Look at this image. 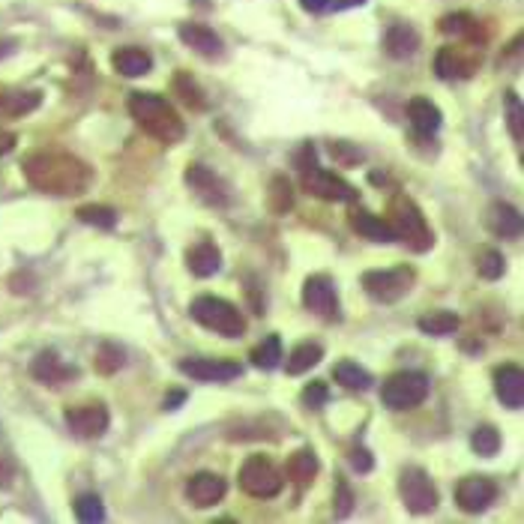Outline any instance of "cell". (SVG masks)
<instances>
[{
	"label": "cell",
	"mask_w": 524,
	"mask_h": 524,
	"mask_svg": "<svg viewBox=\"0 0 524 524\" xmlns=\"http://www.w3.org/2000/svg\"><path fill=\"white\" fill-rule=\"evenodd\" d=\"M22 171L34 189L45 195H60V198L87 192L90 183H94V168L78 156H72V153H30L22 162Z\"/></svg>",
	"instance_id": "obj_1"
},
{
	"label": "cell",
	"mask_w": 524,
	"mask_h": 524,
	"mask_svg": "<svg viewBox=\"0 0 524 524\" xmlns=\"http://www.w3.org/2000/svg\"><path fill=\"white\" fill-rule=\"evenodd\" d=\"M129 115L150 138H156L162 144H177L183 136H186V126H183V120L177 111H174V106L156 94H132Z\"/></svg>",
	"instance_id": "obj_2"
},
{
	"label": "cell",
	"mask_w": 524,
	"mask_h": 524,
	"mask_svg": "<svg viewBox=\"0 0 524 524\" xmlns=\"http://www.w3.org/2000/svg\"><path fill=\"white\" fill-rule=\"evenodd\" d=\"M387 222H389V228H393L396 240H402L408 249L428 252L431 243H435V234H431L423 210H419L417 204L408 198V195H396V198L389 201Z\"/></svg>",
	"instance_id": "obj_3"
},
{
	"label": "cell",
	"mask_w": 524,
	"mask_h": 524,
	"mask_svg": "<svg viewBox=\"0 0 524 524\" xmlns=\"http://www.w3.org/2000/svg\"><path fill=\"white\" fill-rule=\"evenodd\" d=\"M189 315L198 321L201 327H207V330L219 333L225 338H237L246 333V317L243 312L237 309L234 303L222 300V297H195L192 306H189Z\"/></svg>",
	"instance_id": "obj_4"
},
{
	"label": "cell",
	"mask_w": 524,
	"mask_h": 524,
	"mask_svg": "<svg viewBox=\"0 0 524 524\" xmlns=\"http://www.w3.org/2000/svg\"><path fill=\"white\" fill-rule=\"evenodd\" d=\"M428 396V378L423 372H396L389 375L381 387V402L393 410H408L426 402Z\"/></svg>",
	"instance_id": "obj_5"
},
{
	"label": "cell",
	"mask_w": 524,
	"mask_h": 524,
	"mask_svg": "<svg viewBox=\"0 0 524 524\" xmlns=\"http://www.w3.org/2000/svg\"><path fill=\"white\" fill-rule=\"evenodd\" d=\"M285 479L279 468L264 456H249L240 468V489L252 498H276L282 491Z\"/></svg>",
	"instance_id": "obj_6"
},
{
	"label": "cell",
	"mask_w": 524,
	"mask_h": 524,
	"mask_svg": "<svg viewBox=\"0 0 524 524\" xmlns=\"http://www.w3.org/2000/svg\"><path fill=\"white\" fill-rule=\"evenodd\" d=\"M414 285V270L408 264L393 267V270H368L363 273V287L368 297L381 303H398Z\"/></svg>",
	"instance_id": "obj_7"
},
{
	"label": "cell",
	"mask_w": 524,
	"mask_h": 524,
	"mask_svg": "<svg viewBox=\"0 0 524 524\" xmlns=\"http://www.w3.org/2000/svg\"><path fill=\"white\" fill-rule=\"evenodd\" d=\"M398 495L414 516H426L438 507V489L423 468H405L398 477Z\"/></svg>",
	"instance_id": "obj_8"
},
{
	"label": "cell",
	"mask_w": 524,
	"mask_h": 524,
	"mask_svg": "<svg viewBox=\"0 0 524 524\" xmlns=\"http://www.w3.org/2000/svg\"><path fill=\"white\" fill-rule=\"evenodd\" d=\"M303 189L315 195V198H324V201H357V189L351 186V183L336 177L333 171L317 168V166L303 171Z\"/></svg>",
	"instance_id": "obj_9"
},
{
	"label": "cell",
	"mask_w": 524,
	"mask_h": 524,
	"mask_svg": "<svg viewBox=\"0 0 524 524\" xmlns=\"http://www.w3.org/2000/svg\"><path fill=\"white\" fill-rule=\"evenodd\" d=\"M108 408L102 402H87V405H76L66 410V426L76 438L94 440L102 438L108 431Z\"/></svg>",
	"instance_id": "obj_10"
},
{
	"label": "cell",
	"mask_w": 524,
	"mask_h": 524,
	"mask_svg": "<svg viewBox=\"0 0 524 524\" xmlns=\"http://www.w3.org/2000/svg\"><path fill=\"white\" fill-rule=\"evenodd\" d=\"M303 306L315 315L333 321L338 317V297H336V285L330 282V276H309L303 285Z\"/></svg>",
	"instance_id": "obj_11"
},
{
	"label": "cell",
	"mask_w": 524,
	"mask_h": 524,
	"mask_svg": "<svg viewBox=\"0 0 524 524\" xmlns=\"http://www.w3.org/2000/svg\"><path fill=\"white\" fill-rule=\"evenodd\" d=\"M495 498H498V486L489 477L470 474L465 479H458V486H456V503L465 512L489 509L491 503H495Z\"/></svg>",
	"instance_id": "obj_12"
},
{
	"label": "cell",
	"mask_w": 524,
	"mask_h": 524,
	"mask_svg": "<svg viewBox=\"0 0 524 524\" xmlns=\"http://www.w3.org/2000/svg\"><path fill=\"white\" fill-rule=\"evenodd\" d=\"M180 372L192 381L225 384L240 375V366L231 363V359H180Z\"/></svg>",
	"instance_id": "obj_13"
},
{
	"label": "cell",
	"mask_w": 524,
	"mask_h": 524,
	"mask_svg": "<svg viewBox=\"0 0 524 524\" xmlns=\"http://www.w3.org/2000/svg\"><path fill=\"white\" fill-rule=\"evenodd\" d=\"M186 183L204 204H213V207H225V204H228V186H225L207 166H189Z\"/></svg>",
	"instance_id": "obj_14"
},
{
	"label": "cell",
	"mask_w": 524,
	"mask_h": 524,
	"mask_svg": "<svg viewBox=\"0 0 524 524\" xmlns=\"http://www.w3.org/2000/svg\"><path fill=\"white\" fill-rule=\"evenodd\" d=\"M186 498H189L192 507L207 509V507H213V503H219L225 498V479L219 474H210V470H201V474L189 477Z\"/></svg>",
	"instance_id": "obj_15"
},
{
	"label": "cell",
	"mask_w": 524,
	"mask_h": 524,
	"mask_svg": "<svg viewBox=\"0 0 524 524\" xmlns=\"http://www.w3.org/2000/svg\"><path fill=\"white\" fill-rule=\"evenodd\" d=\"M435 69H438V76L444 78V81H449V78H468L470 72L477 69V55H470L468 48L447 45V48L438 51Z\"/></svg>",
	"instance_id": "obj_16"
},
{
	"label": "cell",
	"mask_w": 524,
	"mask_h": 524,
	"mask_svg": "<svg viewBox=\"0 0 524 524\" xmlns=\"http://www.w3.org/2000/svg\"><path fill=\"white\" fill-rule=\"evenodd\" d=\"M495 393L503 408L519 410L524 408V372L519 366H500L495 372Z\"/></svg>",
	"instance_id": "obj_17"
},
{
	"label": "cell",
	"mask_w": 524,
	"mask_h": 524,
	"mask_svg": "<svg viewBox=\"0 0 524 524\" xmlns=\"http://www.w3.org/2000/svg\"><path fill=\"white\" fill-rule=\"evenodd\" d=\"M30 375L45 387H60L64 381H69V378H76V368L64 366V359L55 351H39L34 357V363H30Z\"/></svg>",
	"instance_id": "obj_18"
},
{
	"label": "cell",
	"mask_w": 524,
	"mask_h": 524,
	"mask_svg": "<svg viewBox=\"0 0 524 524\" xmlns=\"http://www.w3.org/2000/svg\"><path fill=\"white\" fill-rule=\"evenodd\" d=\"M486 225L489 231L495 234V237H503V240H519L521 237V213L512 207V204H491L489 207V216H486Z\"/></svg>",
	"instance_id": "obj_19"
},
{
	"label": "cell",
	"mask_w": 524,
	"mask_h": 524,
	"mask_svg": "<svg viewBox=\"0 0 524 524\" xmlns=\"http://www.w3.org/2000/svg\"><path fill=\"white\" fill-rule=\"evenodd\" d=\"M180 39L183 45L198 51L201 57H219L222 55V39L216 36V30H210L207 25H180Z\"/></svg>",
	"instance_id": "obj_20"
},
{
	"label": "cell",
	"mask_w": 524,
	"mask_h": 524,
	"mask_svg": "<svg viewBox=\"0 0 524 524\" xmlns=\"http://www.w3.org/2000/svg\"><path fill=\"white\" fill-rule=\"evenodd\" d=\"M348 222H351V228L359 234V237H366V240H372V243H393L396 240V234H393V228H389V222L381 219V216L368 213V210H354Z\"/></svg>",
	"instance_id": "obj_21"
},
{
	"label": "cell",
	"mask_w": 524,
	"mask_h": 524,
	"mask_svg": "<svg viewBox=\"0 0 524 524\" xmlns=\"http://www.w3.org/2000/svg\"><path fill=\"white\" fill-rule=\"evenodd\" d=\"M408 120L419 136H435L440 129V108L426 96H414L408 102Z\"/></svg>",
	"instance_id": "obj_22"
},
{
	"label": "cell",
	"mask_w": 524,
	"mask_h": 524,
	"mask_svg": "<svg viewBox=\"0 0 524 524\" xmlns=\"http://www.w3.org/2000/svg\"><path fill=\"white\" fill-rule=\"evenodd\" d=\"M111 66H115V72H120V76H126V78H141L153 69V57L144 48L129 45V48H120V51L111 55Z\"/></svg>",
	"instance_id": "obj_23"
},
{
	"label": "cell",
	"mask_w": 524,
	"mask_h": 524,
	"mask_svg": "<svg viewBox=\"0 0 524 524\" xmlns=\"http://www.w3.org/2000/svg\"><path fill=\"white\" fill-rule=\"evenodd\" d=\"M186 267L192 276H198V279H210V276L219 273L222 255L213 243H198L186 252Z\"/></svg>",
	"instance_id": "obj_24"
},
{
	"label": "cell",
	"mask_w": 524,
	"mask_h": 524,
	"mask_svg": "<svg viewBox=\"0 0 524 524\" xmlns=\"http://www.w3.org/2000/svg\"><path fill=\"white\" fill-rule=\"evenodd\" d=\"M384 45L389 51V57H396V60H405L410 55H417V48H419V34L410 25H393L387 30V36H384Z\"/></svg>",
	"instance_id": "obj_25"
},
{
	"label": "cell",
	"mask_w": 524,
	"mask_h": 524,
	"mask_svg": "<svg viewBox=\"0 0 524 524\" xmlns=\"http://www.w3.org/2000/svg\"><path fill=\"white\" fill-rule=\"evenodd\" d=\"M317 474V456L312 453L309 447H303V449H297V453L287 456L285 461V477L297 482V486H306V482H312Z\"/></svg>",
	"instance_id": "obj_26"
},
{
	"label": "cell",
	"mask_w": 524,
	"mask_h": 524,
	"mask_svg": "<svg viewBox=\"0 0 524 524\" xmlns=\"http://www.w3.org/2000/svg\"><path fill=\"white\" fill-rule=\"evenodd\" d=\"M39 102H43L39 90H6L0 94V111L9 117H25L39 108Z\"/></svg>",
	"instance_id": "obj_27"
},
{
	"label": "cell",
	"mask_w": 524,
	"mask_h": 524,
	"mask_svg": "<svg viewBox=\"0 0 524 524\" xmlns=\"http://www.w3.org/2000/svg\"><path fill=\"white\" fill-rule=\"evenodd\" d=\"M321 357H324V348L321 345H315V342H303V345H297L291 354H287V375H303V372H309L312 366L321 363Z\"/></svg>",
	"instance_id": "obj_28"
},
{
	"label": "cell",
	"mask_w": 524,
	"mask_h": 524,
	"mask_svg": "<svg viewBox=\"0 0 524 524\" xmlns=\"http://www.w3.org/2000/svg\"><path fill=\"white\" fill-rule=\"evenodd\" d=\"M333 378L342 387H348V389H368V387H372V375H368L363 366L351 363V359H342V363H336L333 366Z\"/></svg>",
	"instance_id": "obj_29"
},
{
	"label": "cell",
	"mask_w": 524,
	"mask_h": 524,
	"mask_svg": "<svg viewBox=\"0 0 524 524\" xmlns=\"http://www.w3.org/2000/svg\"><path fill=\"white\" fill-rule=\"evenodd\" d=\"M174 94H177L195 111L207 108V96H204V90L198 87V81H195L189 72H177V76H174Z\"/></svg>",
	"instance_id": "obj_30"
},
{
	"label": "cell",
	"mask_w": 524,
	"mask_h": 524,
	"mask_svg": "<svg viewBox=\"0 0 524 524\" xmlns=\"http://www.w3.org/2000/svg\"><path fill=\"white\" fill-rule=\"evenodd\" d=\"M417 327L426 336H449V333L458 330V317L453 312H431V315L419 317Z\"/></svg>",
	"instance_id": "obj_31"
},
{
	"label": "cell",
	"mask_w": 524,
	"mask_h": 524,
	"mask_svg": "<svg viewBox=\"0 0 524 524\" xmlns=\"http://www.w3.org/2000/svg\"><path fill=\"white\" fill-rule=\"evenodd\" d=\"M291 204H294V192H291L287 177H273L270 192H267V207H270L276 216H282V213L291 210Z\"/></svg>",
	"instance_id": "obj_32"
},
{
	"label": "cell",
	"mask_w": 524,
	"mask_h": 524,
	"mask_svg": "<svg viewBox=\"0 0 524 524\" xmlns=\"http://www.w3.org/2000/svg\"><path fill=\"white\" fill-rule=\"evenodd\" d=\"M123 363H126V354H123L117 345L106 342V345L96 348L94 366H96L99 375H115V372H120V368H123Z\"/></svg>",
	"instance_id": "obj_33"
},
{
	"label": "cell",
	"mask_w": 524,
	"mask_h": 524,
	"mask_svg": "<svg viewBox=\"0 0 524 524\" xmlns=\"http://www.w3.org/2000/svg\"><path fill=\"white\" fill-rule=\"evenodd\" d=\"M76 216L85 225H96V228H106V231H111L117 225V213L106 207V204H85V207H78Z\"/></svg>",
	"instance_id": "obj_34"
},
{
	"label": "cell",
	"mask_w": 524,
	"mask_h": 524,
	"mask_svg": "<svg viewBox=\"0 0 524 524\" xmlns=\"http://www.w3.org/2000/svg\"><path fill=\"white\" fill-rule=\"evenodd\" d=\"M279 359H282V342H279V336H267L264 342L252 351V363L258 366V368H267V372L279 366Z\"/></svg>",
	"instance_id": "obj_35"
},
{
	"label": "cell",
	"mask_w": 524,
	"mask_h": 524,
	"mask_svg": "<svg viewBox=\"0 0 524 524\" xmlns=\"http://www.w3.org/2000/svg\"><path fill=\"white\" fill-rule=\"evenodd\" d=\"M503 270H507V261H503V255L498 249H482L477 255V273L482 276V279L495 282L503 276Z\"/></svg>",
	"instance_id": "obj_36"
},
{
	"label": "cell",
	"mask_w": 524,
	"mask_h": 524,
	"mask_svg": "<svg viewBox=\"0 0 524 524\" xmlns=\"http://www.w3.org/2000/svg\"><path fill=\"white\" fill-rule=\"evenodd\" d=\"M470 447L479 456H495L500 449V435L495 426H479L474 435H470Z\"/></svg>",
	"instance_id": "obj_37"
},
{
	"label": "cell",
	"mask_w": 524,
	"mask_h": 524,
	"mask_svg": "<svg viewBox=\"0 0 524 524\" xmlns=\"http://www.w3.org/2000/svg\"><path fill=\"white\" fill-rule=\"evenodd\" d=\"M440 30L444 34H456V36H470V39H477V18H470L468 13H456V15H447V18H440Z\"/></svg>",
	"instance_id": "obj_38"
},
{
	"label": "cell",
	"mask_w": 524,
	"mask_h": 524,
	"mask_svg": "<svg viewBox=\"0 0 524 524\" xmlns=\"http://www.w3.org/2000/svg\"><path fill=\"white\" fill-rule=\"evenodd\" d=\"M76 519L78 521H102L106 519V509H102V500L96 495H81L76 500Z\"/></svg>",
	"instance_id": "obj_39"
},
{
	"label": "cell",
	"mask_w": 524,
	"mask_h": 524,
	"mask_svg": "<svg viewBox=\"0 0 524 524\" xmlns=\"http://www.w3.org/2000/svg\"><path fill=\"white\" fill-rule=\"evenodd\" d=\"M521 120H524V115H521V99L512 94H507V126H509V132H512V138H516L519 144H521V138H524V132H521Z\"/></svg>",
	"instance_id": "obj_40"
},
{
	"label": "cell",
	"mask_w": 524,
	"mask_h": 524,
	"mask_svg": "<svg viewBox=\"0 0 524 524\" xmlns=\"http://www.w3.org/2000/svg\"><path fill=\"white\" fill-rule=\"evenodd\" d=\"M327 398H330V393H327V387L321 381H315V384H309L303 389V405L306 408H321V405H327Z\"/></svg>",
	"instance_id": "obj_41"
},
{
	"label": "cell",
	"mask_w": 524,
	"mask_h": 524,
	"mask_svg": "<svg viewBox=\"0 0 524 524\" xmlns=\"http://www.w3.org/2000/svg\"><path fill=\"white\" fill-rule=\"evenodd\" d=\"M351 465L359 470V474H368V470H372V456H368L366 449H354V453H351Z\"/></svg>",
	"instance_id": "obj_42"
},
{
	"label": "cell",
	"mask_w": 524,
	"mask_h": 524,
	"mask_svg": "<svg viewBox=\"0 0 524 524\" xmlns=\"http://www.w3.org/2000/svg\"><path fill=\"white\" fill-rule=\"evenodd\" d=\"M338 491H342V498H338V503H342V507H338V516H348V512H351V491H348L345 482H338Z\"/></svg>",
	"instance_id": "obj_43"
},
{
	"label": "cell",
	"mask_w": 524,
	"mask_h": 524,
	"mask_svg": "<svg viewBox=\"0 0 524 524\" xmlns=\"http://www.w3.org/2000/svg\"><path fill=\"white\" fill-rule=\"evenodd\" d=\"M300 6L306 13H324V9L330 6V0H300Z\"/></svg>",
	"instance_id": "obj_44"
},
{
	"label": "cell",
	"mask_w": 524,
	"mask_h": 524,
	"mask_svg": "<svg viewBox=\"0 0 524 524\" xmlns=\"http://www.w3.org/2000/svg\"><path fill=\"white\" fill-rule=\"evenodd\" d=\"M13 147H15V136H13V132H6V129H0V156L9 153Z\"/></svg>",
	"instance_id": "obj_45"
},
{
	"label": "cell",
	"mask_w": 524,
	"mask_h": 524,
	"mask_svg": "<svg viewBox=\"0 0 524 524\" xmlns=\"http://www.w3.org/2000/svg\"><path fill=\"white\" fill-rule=\"evenodd\" d=\"M183 398H186L183 393H171V396H166V408H168V410H174V408H177V405L183 402Z\"/></svg>",
	"instance_id": "obj_46"
},
{
	"label": "cell",
	"mask_w": 524,
	"mask_h": 524,
	"mask_svg": "<svg viewBox=\"0 0 524 524\" xmlns=\"http://www.w3.org/2000/svg\"><path fill=\"white\" fill-rule=\"evenodd\" d=\"M4 486H9V465L0 458V489H4Z\"/></svg>",
	"instance_id": "obj_47"
},
{
	"label": "cell",
	"mask_w": 524,
	"mask_h": 524,
	"mask_svg": "<svg viewBox=\"0 0 524 524\" xmlns=\"http://www.w3.org/2000/svg\"><path fill=\"white\" fill-rule=\"evenodd\" d=\"M13 39H0V57H6V55H13Z\"/></svg>",
	"instance_id": "obj_48"
},
{
	"label": "cell",
	"mask_w": 524,
	"mask_h": 524,
	"mask_svg": "<svg viewBox=\"0 0 524 524\" xmlns=\"http://www.w3.org/2000/svg\"><path fill=\"white\" fill-rule=\"evenodd\" d=\"M366 4V0H338V6H342V9H351V6H363Z\"/></svg>",
	"instance_id": "obj_49"
}]
</instances>
